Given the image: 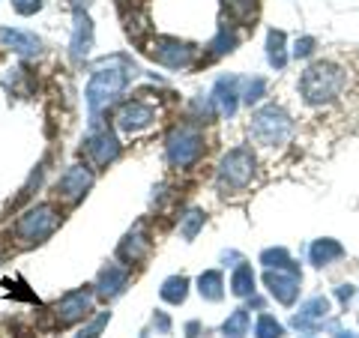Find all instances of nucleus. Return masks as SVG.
I'll return each mask as SVG.
<instances>
[{
  "label": "nucleus",
  "instance_id": "6",
  "mask_svg": "<svg viewBox=\"0 0 359 338\" xmlns=\"http://www.w3.org/2000/svg\"><path fill=\"white\" fill-rule=\"evenodd\" d=\"M252 174H255V156H252V150H245V147L231 150L219 162V186L222 189H243V186H249Z\"/></svg>",
  "mask_w": 359,
  "mask_h": 338
},
{
  "label": "nucleus",
  "instance_id": "24",
  "mask_svg": "<svg viewBox=\"0 0 359 338\" xmlns=\"http://www.w3.org/2000/svg\"><path fill=\"white\" fill-rule=\"evenodd\" d=\"M266 48H269V63L276 66V69H282L285 66V33L282 30H273L269 33V39H266Z\"/></svg>",
  "mask_w": 359,
  "mask_h": 338
},
{
  "label": "nucleus",
  "instance_id": "23",
  "mask_svg": "<svg viewBox=\"0 0 359 338\" xmlns=\"http://www.w3.org/2000/svg\"><path fill=\"white\" fill-rule=\"evenodd\" d=\"M222 332L228 335V338H243L245 332H249V311H245V309H237L228 320H224Z\"/></svg>",
  "mask_w": 359,
  "mask_h": 338
},
{
  "label": "nucleus",
  "instance_id": "11",
  "mask_svg": "<svg viewBox=\"0 0 359 338\" xmlns=\"http://www.w3.org/2000/svg\"><path fill=\"white\" fill-rule=\"evenodd\" d=\"M266 288L278 302L290 306V302L297 299V294H299V273L297 269H276V273L269 269L266 273Z\"/></svg>",
  "mask_w": 359,
  "mask_h": 338
},
{
  "label": "nucleus",
  "instance_id": "29",
  "mask_svg": "<svg viewBox=\"0 0 359 338\" xmlns=\"http://www.w3.org/2000/svg\"><path fill=\"white\" fill-rule=\"evenodd\" d=\"M233 45H237V36H233L228 27H222V30H219V36H216V42H212L210 48L216 51V54H228V51H233Z\"/></svg>",
  "mask_w": 359,
  "mask_h": 338
},
{
  "label": "nucleus",
  "instance_id": "12",
  "mask_svg": "<svg viewBox=\"0 0 359 338\" xmlns=\"http://www.w3.org/2000/svg\"><path fill=\"white\" fill-rule=\"evenodd\" d=\"M129 285V269L120 266V264H108L102 273H99V281H96V294L102 299H114L123 294V288Z\"/></svg>",
  "mask_w": 359,
  "mask_h": 338
},
{
  "label": "nucleus",
  "instance_id": "5",
  "mask_svg": "<svg viewBox=\"0 0 359 338\" xmlns=\"http://www.w3.org/2000/svg\"><path fill=\"white\" fill-rule=\"evenodd\" d=\"M204 153V135H201L195 126H180L171 132L168 138V159H171L174 168H189L201 159Z\"/></svg>",
  "mask_w": 359,
  "mask_h": 338
},
{
  "label": "nucleus",
  "instance_id": "15",
  "mask_svg": "<svg viewBox=\"0 0 359 338\" xmlns=\"http://www.w3.org/2000/svg\"><path fill=\"white\" fill-rule=\"evenodd\" d=\"M90 48H93V21L87 18V13H75V27H72V42L69 51L75 60H84Z\"/></svg>",
  "mask_w": 359,
  "mask_h": 338
},
{
  "label": "nucleus",
  "instance_id": "27",
  "mask_svg": "<svg viewBox=\"0 0 359 338\" xmlns=\"http://www.w3.org/2000/svg\"><path fill=\"white\" fill-rule=\"evenodd\" d=\"M255 335L257 338H282V323H278L273 314H261L255 326Z\"/></svg>",
  "mask_w": 359,
  "mask_h": 338
},
{
  "label": "nucleus",
  "instance_id": "34",
  "mask_svg": "<svg viewBox=\"0 0 359 338\" xmlns=\"http://www.w3.org/2000/svg\"><path fill=\"white\" fill-rule=\"evenodd\" d=\"M156 326H159V332H168L171 330V320H168L165 314H156Z\"/></svg>",
  "mask_w": 359,
  "mask_h": 338
},
{
  "label": "nucleus",
  "instance_id": "28",
  "mask_svg": "<svg viewBox=\"0 0 359 338\" xmlns=\"http://www.w3.org/2000/svg\"><path fill=\"white\" fill-rule=\"evenodd\" d=\"M261 261H264L269 269H273V266H276V269H297L294 264L287 261V252H285V249H269V252L261 255Z\"/></svg>",
  "mask_w": 359,
  "mask_h": 338
},
{
  "label": "nucleus",
  "instance_id": "21",
  "mask_svg": "<svg viewBox=\"0 0 359 338\" xmlns=\"http://www.w3.org/2000/svg\"><path fill=\"white\" fill-rule=\"evenodd\" d=\"M231 290H233L237 297H249L252 290H255V273H252V266H249V264H243V266L233 269Z\"/></svg>",
  "mask_w": 359,
  "mask_h": 338
},
{
  "label": "nucleus",
  "instance_id": "36",
  "mask_svg": "<svg viewBox=\"0 0 359 338\" xmlns=\"http://www.w3.org/2000/svg\"><path fill=\"white\" fill-rule=\"evenodd\" d=\"M341 338H356V335H341Z\"/></svg>",
  "mask_w": 359,
  "mask_h": 338
},
{
  "label": "nucleus",
  "instance_id": "10",
  "mask_svg": "<svg viewBox=\"0 0 359 338\" xmlns=\"http://www.w3.org/2000/svg\"><path fill=\"white\" fill-rule=\"evenodd\" d=\"M153 120H156V111L150 105L138 102V99H135V102H126L117 111V126H120V132H126V135L147 129Z\"/></svg>",
  "mask_w": 359,
  "mask_h": 338
},
{
  "label": "nucleus",
  "instance_id": "1",
  "mask_svg": "<svg viewBox=\"0 0 359 338\" xmlns=\"http://www.w3.org/2000/svg\"><path fill=\"white\" fill-rule=\"evenodd\" d=\"M344 84H347V75L335 63H314L299 78V93L306 96L309 105H323L339 96Z\"/></svg>",
  "mask_w": 359,
  "mask_h": 338
},
{
  "label": "nucleus",
  "instance_id": "2",
  "mask_svg": "<svg viewBox=\"0 0 359 338\" xmlns=\"http://www.w3.org/2000/svg\"><path fill=\"white\" fill-rule=\"evenodd\" d=\"M123 87H126V69L105 66V69L93 72V78H90V84H87V105H90V114H93V123L99 117V111L114 102Z\"/></svg>",
  "mask_w": 359,
  "mask_h": 338
},
{
  "label": "nucleus",
  "instance_id": "17",
  "mask_svg": "<svg viewBox=\"0 0 359 338\" xmlns=\"http://www.w3.org/2000/svg\"><path fill=\"white\" fill-rule=\"evenodd\" d=\"M186 294H189V278L186 276H171L159 290V297L165 302H171V306H180V302L186 299Z\"/></svg>",
  "mask_w": 359,
  "mask_h": 338
},
{
  "label": "nucleus",
  "instance_id": "20",
  "mask_svg": "<svg viewBox=\"0 0 359 338\" xmlns=\"http://www.w3.org/2000/svg\"><path fill=\"white\" fill-rule=\"evenodd\" d=\"M228 15L237 25H252L257 15V0H228Z\"/></svg>",
  "mask_w": 359,
  "mask_h": 338
},
{
  "label": "nucleus",
  "instance_id": "7",
  "mask_svg": "<svg viewBox=\"0 0 359 338\" xmlns=\"http://www.w3.org/2000/svg\"><path fill=\"white\" fill-rule=\"evenodd\" d=\"M147 54L159 66H168V69H183V66L192 63L195 48L189 42H180V39H171V36H159V39H153Z\"/></svg>",
  "mask_w": 359,
  "mask_h": 338
},
{
  "label": "nucleus",
  "instance_id": "19",
  "mask_svg": "<svg viewBox=\"0 0 359 338\" xmlns=\"http://www.w3.org/2000/svg\"><path fill=\"white\" fill-rule=\"evenodd\" d=\"M327 311H330V302L323 299V297H314L311 302H306V306H302V311L294 318V323H297V326H309V320L327 318Z\"/></svg>",
  "mask_w": 359,
  "mask_h": 338
},
{
  "label": "nucleus",
  "instance_id": "32",
  "mask_svg": "<svg viewBox=\"0 0 359 338\" xmlns=\"http://www.w3.org/2000/svg\"><path fill=\"white\" fill-rule=\"evenodd\" d=\"M264 87H266V84L261 81V78H255V81L249 84V90H245V102H249V105L257 102V99H261V93H264Z\"/></svg>",
  "mask_w": 359,
  "mask_h": 338
},
{
  "label": "nucleus",
  "instance_id": "31",
  "mask_svg": "<svg viewBox=\"0 0 359 338\" xmlns=\"http://www.w3.org/2000/svg\"><path fill=\"white\" fill-rule=\"evenodd\" d=\"M13 9L18 15H33L42 9V0H13Z\"/></svg>",
  "mask_w": 359,
  "mask_h": 338
},
{
  "label": "nucleus",
  "instance_id": "18",
  "mask_svg": "<svg viewBox=\"0 0 359 338\" xmlns=\"http://www.w3.org/2000/svg\"><path fill=\"white\" fill-rule=\"evenodd\" d=\"M198 290H201V297L210 299V302H216L222 299V273H216V269H207V273H201L198 278Z\"/></svg>",
  "mask_w": 359,
  "mask_h": 338
},
{
  "label": "nucleus",
  "instance_id": "13",
  "mask_svg": "<svg viewBox=\"0 0 359 338\" xmlns=\"http://www.w3.org/2000/svg\"><path fill=\"white\" fill-rule=\"evenodd\" d=\"M84 150L90 156V162L99 165V168H105L108 162H114L120 156V144H117V138L111 132H99V135H93V138L87 141Z\"/></svg>",
  "mask_w": 359,
  "mask_h": 338
},
{
  "label": "nucleus",
  "instance_id": "30",
  "mask_svg": "<svg viewBox=\"0 0 359 338\" xmlns=\"http://www.w3.org/2000/svg\"><path fill=\"white\" fill-rule=\"evenodd\" d=\"M108 320H111V314H108V311H102V314H99V318H96L93 323L87 326V330H81V335H78V338H96L99 332L105 330V323H108Z\"/></svg>",
  "mask_w": 359,
  "mask_h": 338
},
{
  "label": "nucleus",
  "instance_id": "35",
  "mask_svg": "<svg viewBox=\"0 0 359 338\" xmlns=\"http://www.w3.org/2000/svg\"><path fill=\"white\" fill-rule=\"evenodd\" d=\"M90 4H93V0H72V9H75V13H84Z\"/></svg>",
  "mask_w": 359,
  "mask_h": 338
},
{
  "label": "nucleus",
  "instance_id": "4",
  "mask_svg": "<svg viewBox=\"0 0 359 338\" xmlns=\"http://www.w3.org/2000/svg\"><path fill=\"white\" fill-rule=\"evenodd\" d=\"M287 135H290V117L285 114L282 108L269 105V108H261L252 117V138L257 144H266V147H273V144L287 141Z\"/></svg>",
  "mask_w": 359,
  "mask_h": 338
},
{
  "label": "nucleus",
  "instance_id": "33",
  "mask_svg": "<svg viewBox=\"0 0 359 338\" xmlns=\"http://www.w3.org/2000/svg\"><path fill=\"white\" fill-rule=\"evenodd\" d=\"M311 45H314V39H299L297 48H294V54H297V58H309V54H311Z\"/></svg>",
  "mask_w": 359,
  "mask_h": 338
},
{
  "label": "nucleus",
  "instance_id": "8",
  "mask_svg": "<svg viewBox=\"0 0 359 338\" xmlns=\"http://www.w3.org/2000/svg\"><path fill=\"white\" fill-rule=\"evenodd\" d=\"M90 302H93V290L90 288H78V290H69V294H63L57 309H54V314H57V323L60 326H72L75 320H81Z\"/></svg>",
  "mask_w": 359,
  "mask_h": 338
},
{
  "label": "nucleus",
  "instance_id": "26",
  "mask_svg": "<svg viewBox=\"0 0 359 338\" xmlns=\"http://www.w3.org/2000/svg\"><path fill=\"white\" fill-rule=\"evenodd\" d=\"M201 228H204V212L201 210H189L183 216V222H180V234H183V240H195Z\"/></svg>",
  "mask_w": 359,
  "mask_h": 338
},
{
  "label": "nucleus",
  "instance_id": "9",
  "mask_svg": "<svg viewBox=\"0 0 359 338\" xmlns=\"http://www.w3.org/2000/svg\"><path fill=\"white\" fill-rule=\"evenodd\" d=\"M90 186H93V174H90L84 165H72V168H66L57 180V195L66 198L69 204H75Z\"/></svg>",
  "mask_w": 359,
  "mask_h": 338
},
{
  "label": "nucleus",
  "instance_id": "3",
  "mask_svg": "<svg viewBox=\"0 0 359 338\" xmlns=\"http://www.w3.org/2000/svg\"><path fill=\"white\" fill-rule=\"evenodd\" d=\"M57 224H60V212H57V207L39 204V207L27 210L25 216L18 219V224H15V236H18L21 243H42V240H48V236L57 231Z\"/></svg>",
  "mask_w": 359,
  "mask_h": 338
},
{
  "label": "nucleus",
  "instance_id": "16",
  "mask_svg": "<svg viewBox=\"0 0 359 338\" xmlns=\"http://www.w3.org/2000/svg\"><path fill=\"white\" fill-rule=\"evenodd\" d=\"M0 42H6L9 48L21 54V58H33V54H39V48H42V42L33 36V33L13 30V27H0Z\"/></svg>",
  "mask_w": 359,
  "mask_h": 338
},
{
  "label": "nucleus",
  "instance_id": "14",
  "mask_svg": "<svg viewBox=\"0 0 359 338\" xmlns=\"http://www.w3.org/2000/svg\"><path fill=\"white\" fill-rule=\"evenodd\" d=\"M147 252H150V240H147V234H144V224H135V231L126 234V240L120 243L117 257L126 264H138L147 257Z\"/></svg>",
  "mask_w": 359,
  "mask_h": 338
},
{
  "label": "nucleus",
  "instance_id": "25",
  "mask_svg": "<svg viewBox=\"0 0 359 338\" xmlns=\"http://www.w3.org/2000/svg\"><path fill=\"white\" fill-rule=\"evenodd\" d=\"M233 96H237L233 93V81L222 78V81L216 84V102L222 105V114H233V108H237V99Z\"/></svg>",
  "mask_w": 359,
  "mask_h": 338
},
{
  "label": "nucleus",
  "instance_id": "22",
  "mask_svg": "<svg viewBox=\"0 0 359 338\" xmlns=\"http://www.w3.org/2000/svg\"><path fill=\"white\" fill-rule=\"evenodd\" d=\"M332 257H341V245L339 243H332V240H318L311 245V261L323 266V264H330Z\"/></svg>",
  "mask_w": 359,
  "mask_h": 338
}]
</instances>
